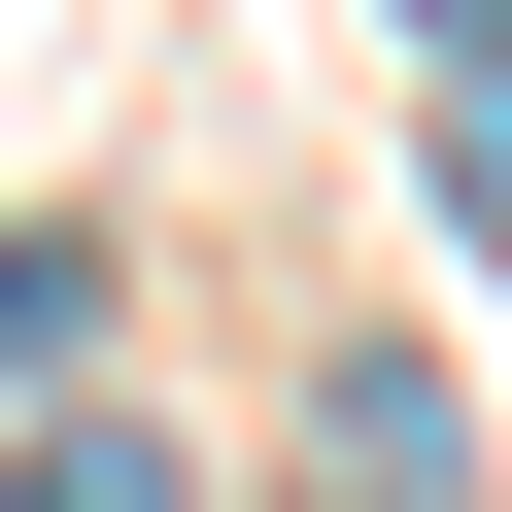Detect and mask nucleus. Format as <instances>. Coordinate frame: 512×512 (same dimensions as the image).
I'll use <instances>...</instances> for the list:
<instances>
[{
  "mask_svg": "<svg viewBox=\"0 0 512 512\" xmlns=\"http://www.w3.org/2000/svg\"><path fill=\"white\" fill-rule=\"evenodd\" d=\"M444 478H478V410L444 376H342V512H444Z\"/></svg>",
  "mask_w": 512,
  "mask_h": 512,
  "instance_id": "obj_1",
  "label": "nucleus"
},
{
  "mask_svg": "<svg viewBox=\"0 0 512 512\" xmlns=\"http://www.w3.org/2000/svg\"><path fill=\"white\" fill-rule=\"evenodd\" d=\"M0 512H171V444H137V410H69V444L0 478Z\"/></svg>",
  "mask_w": 512,
  "mask_h": 512,
  "instance_id": "obj_2",
  "label": "nucleus"
},
{
  "mask_svg": "<svg viewBox=\"0 0 512 512\" xmlns=\"http://www.w3.org/2000/svg\"><path fill=\"white\" fill-rule=\"evenodd\" d=\"M35 342H69V239H0V376H35Z\"/></svg>",
  "mask_w": 512,
  "mask_h": 512,
  "instance_id": "obj_3",
  "label": "nucleus"
}]
</instances>
